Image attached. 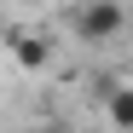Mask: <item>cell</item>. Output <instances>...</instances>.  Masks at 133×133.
I'll return each mask as SVG.
<instances>
[{"label": "cell", "mask_w": 133, "mask_h": 133, "mask_svg": "<svg viewBox=\"0 0 133 133\" xmlns=\"http://www.w3.org/2000/svg\"><path fill=\"white\" fill-rule=\"evenodd\" d=\"M104 116L116 122V127H133V87H110V98H104Z\"/></svg>", "instance_id": "cell-3"}, {"label": "cell", "mask_w": 133, "mask_h": 133, "mask_svg": "<svg viewBox=\"0 0 133 133\" xmlns=\"http://www.w3.org/2000/svg\"><path fill=\"white\" fill-rule=\"evenodd\" d=\"M70 29H75L81 46H110V41H122V29H127V6L122 0H81L70 12Z\"/></svg>", "instance_id": "cell-1"}, {"label": "cell", "mask_w": 133, "mask_h": 133, "mask_svg": "<svg viewBox=\"0 0 133 133\" xmlns=\"http://www.w3.org/2000/svg\"><path fill=\"white\" fill-rule=\"evenodd\" d=\"M6 41H12L17 70H46V64H52V41H46V35H12V29H6Z\"/></svg>", "instance_id": "cell-2"}, {"label": "cell", "mask_w": 133, "mask_h": 133, "mask_svg": "<svg viewBox=\"0 0 133 133\" xmlns=\"http://www.w3.org/2000/svg\"><path fill=\"white\" fill-rule=\"evenodd\" d=\"M0 41H6V6H0Z\"/></svg>", "instance_id": "cell-4"}]
</instances>
